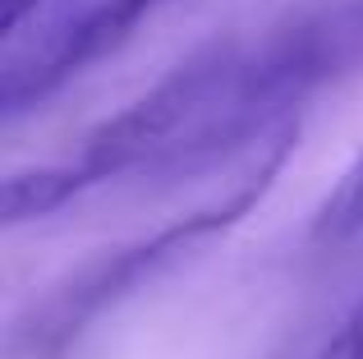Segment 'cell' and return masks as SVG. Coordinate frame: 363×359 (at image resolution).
Here are the masks:
<instances>
[{
	"instance_id": "cell-2",
	"label": "cell",
	"mask_w": 363,
	"mask_h": 359,
	"mask_svg": "<svg viewBox=\"0 0 363 359\" xmlns=\"http://www.w3.org/2000/svg\"><path fill=\"white\" fill-rule=\"evenodd\" d=\"M161 0H46L0 51V116L18 120L60 83L116 51Z\"/></svg>"
},
{
	"instance_id": "cell-6",
	"label": "cell",
	"mask_w": 363,
	"mask_h": 359,
	"mask_svg": "<svg viewBox=\"0 0 363 359\" xmlns=\"http://www.w3.org/2000/svg\"><path fill=\"white\" fill-rule=\"evenodd\" d=\"M46 0H0V33H14L28 14H37Z\"/></svg>"
},
{
	"instance_id": "cell-1",
	"label": "cell",
	"mask_w": 363,
	"mask_h": 359,
	"mask_svg": "<svg viewBox=\"0 0 363 359\" xmlns=\"http://www.w3.org/2000/svg\"><path fill=\"white\" fill-rule=\"evenodd\" d=\"M363 65V0H322L244 42H216L97 129L79 157L14 171L0 189L9 226L133 171H198L235 148L290 134L322 88Z\"/></svg>"
},
{
	"instance_id": "cell-4",
	"label": "cell",
	"mask_w": 363,
	"mask_h": 359,
	"mask_svg": "<svg viewBox=\"0 0 363 359\" xmlns=\"http://www.w3.org/2000/svg\"><path fill=\"white\" fill-rule=\"evenodd\" d=\"M363 231V153L354 157V166H350L345 175H340V184L327 194V203H322L318 221H313V235L318 240H350V235Z\"/></svg>"
},
{
	"instance_id": "cell-5",
	"label": "cell",
	"mask_w": 363,
	"mask_h": 359,
	"mask_svg": "<svg viewBox=\"0 0 363 359\" xmlns=\"http://www.w3.org/2000/svg\"><path fill=\"white\" fill-rule=\"evenodd\" d=\"M313 359H363V299L345 314V323L331 332V341Z\"/></svg>"
},
{
	"instance_id": "cell-3",
	"label": "cell",
	"mask_w": 363,
	"mask_h": 359,
	"mask_svg": "<svg viewBox=\"0 0 363 359\" xmlns=\"http://www.w3.org/2000/svg\"><path fill=\"white\" fill-rule=\"evenodd\" d=\"M240 207H244V203H230V207H212V212L184 216V221L170 226V231H161V235H152V240L133 244V249H120V253H111V258L92 263L83 277H74L65 290H55V295L33 314V323L23 327V341L33 346V359H37V355H55L83 323H88L92 314H101L111 299H120L124 290H133L143 277H152V272H157L166 258L184 253L189 244L198 240V235L216 231V226H221L225 216H235Z\"/></svg>"
}]
</instances>
